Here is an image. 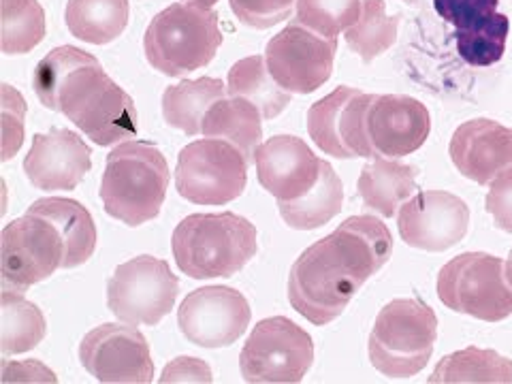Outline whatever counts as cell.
Instances as JSON below:
<instances>
[{
  "label": "cell",
  "mask_w": 512,
  "mask_h": 384,
  "mask_svg": "<svg viewBox=\"0 0 512 384\" xmlns=\"http://www.w3.org/2000/svg\"><path fill=\"white\" fill-rule=\"evenodd\" d=\"M438 338V318L421 299H393L376 316L370 361L387 378L421 374Z\"/></svg>",
  "instance_id": "8992f818"
},
{
  "label": "cell",
  "mask_w": 512,
  "mask_h": 384,
  "mask_svg": "<svg viewBox=\"0 0 512 384\" xmlns=\"http://www.w3.org/2000/svg\"><path fill=\"white\" fill-rule=\"evenodd\" d=\"M416 178H419L416 167L376 154L363 167L357 186L367 210L384 218H393L397 216L399 207L416 195V188H419Z\"/></svg>",
  "instance_id": "44dd1931"
},
{
  "label": "cell",
  "mask_w": 512,
  "mask_h": 384,
  "mask_svg": "<svg viewBox=\"0 0 512 384\" xmlns=\"http://www.w3.org/2000/svg\"><path fill=\"white\" fill-rule=\"evenodd\" d=\"M263 116L246 99L239 96H224L207 111L203 122L205 137H218L233 143L244 154L250 165H254L256 150L263 143Z\"/></svg>",
  "instance_id": "603a6c76"
},
{
  "label": "cell",
  "mask_w": 512,
  "mask_h": 384,
  "mask_svg": "<svg viewBox=\"0 0 512 384\" xmlns=\"http://www.w3.org/2000/svg\"><path fill=\"white\" fill-rule=\"evenodd\" d=\"M254 165L261 186L271 197L295 201L306 197L316 186L323 158H318L299 137L276 135L261 143Z\"/></svg>",
  "instance_id": "ac0fdd59"
},
{
  "label": "cell",
  "mask_w": 512,
  "mask_h": 384,
  "mask_svg": "<svg viewBox=\"0 0 512 384\" xmlns=\"http://www.w3.org/2000/svg\"><path fill=\"white\" fill-rule=\"evenodd\" d=\"M56 374L39 361L11 363L3 361V382H56Z\"/></svg>",
  "instance_id": "60d3db41"
},
{
  "label": "cell",
  "mask_w": 512,
  "mask_h": 384,
  "mask_svg": "<svg viewBox=\"0 0 512 384\" xmlns=\"http://www.w3.org/2000/svg\"><path fill=\"white\" fill-rule=\"evenodd\" d=\"M365 280L370 276L331 233L299 254L288 274V301L312 325L325 327L342 316Z\"/></svg>",
  "instance_id": "6da1fadb"
},
{
  "label": "cell",
  "mask_w": 512,
  "mask_h": 384,
  "mask_svg": "<svg viewBox=\"0 0 512 384\" xmlns=\"http://www.w3.org/2000/svg\"><path fill=\"white\" fill-rule=\"evenodd\" d=\"M510 22L498 13L483 28L472 32H457V52L470 67H491L500 62L506 52Z\"/></svg>",
  "instance_id": "e575fe53"
},
{
  "label": "cell",
  "mask_w": 512,
  "mask_h": 384,
  "mask_svg": "<svg viewBox=\"0 0 512 384\" xmlns=\"http://www.w3.org/2000/svg\"><path fill=\"white\" fill-rule=\"evenodd\" d=\"M448 154L463 178L489 186L512 169V128L489 118L470 120L453 133Z\"/></svg>",
  "instance_id": "ffe728a7"
},
{
  "label": "cell",
  "mask_w": 512,
  "mask_h": 384,
  "mask_svg": "<svg viewBox=\"0 0 512 384\" xmlns=\"http://www.w3.org/2000/svg\"><path fill=\"white\" fill-rule=\"evenodd\" d=\"M314 363V342L291 318L274 316L256 323L244 344L239 367L252 384H295Z\"/></svg>",
  "instance_id": "9c48e42d"
},
{
  "label": "cell",
  "mask_w": 512,
  "mask_h": 384,
  "mask_svg": "<svg viewBox=\"0 0 512 384\" xmlns=\"http://www.w3.org/2000/svg\"><path fill=\"white\" fill-rule=\"evenodd\" d=\"M431 131L427 107L404 94H376L367 111V137L378 156L404 158L419 150Z\"/></svg>",
  "instance_id": "d6986e66"
},
{
  "label": "cell",
  "mask_w": 512,
  "mask_h": 384,
  "mask_svg": "<svg viewBox=\"0 0 512 384\" xmlns=\"http://www.w3.org/2000/svg\"><path fill=\"white\" fill-rule=\"evenodd\" d=\"M0 306V350L5 357L35 350L47 333L45 316L24 293L3 288Z\"/></svg>",
  "instance_id": "f1b7e54d"
},
{
  "label": "cell",
  "mask_w": 512,
  "mask_h": 384,
  "mask_svg": "<svg viewBox=\"0 0 512 384\" xmlns=\"http://www.w3.org/2000/svg\"><path fill=\"white\" fill-rule=\"evenodd\" d=\"M180 293V280L167 261L141 254L116 267L107 282V308L126 325H158Z\"/></svg>",
  "instance_id": "30bf717a"
},
{
  "label": "cell",
  "mask_w": 512,
  "mask_h": 384,
  "mask_svg": "<svg viewBox=\"0 0 512 384\" xmlns=\"http://www.w3.org/2000/svg\"><path fill=\"white\" fill-rule=\"evenodd\" d=\"M404 3H416V0H404Z\"/></svg>",
  "instance_id": "ee69618b"
},
{
  "label": "cell",
  "mask_w": 512,
  "mask_h": 384,
  "mask_svg": "<svg viewBox=\"0 0 512 384\" xmlns=\"http://www.w3.org/2000/svg\"><path fill=\"white\" fill-rule=\"evenodd\" d=\"M506 280H508V284L512 286V250H510V254H508V261H506Z\"/></svg>",
  "instance_id": "7bdbcfd3"
},
{
  "label": "cell",
  "mask_w": 512,
  "mask_h": 384,
  "mask_svg": "<svg viewBox=\"0 0 512 384\" xmlns=\"http://www.w3.org/2000/svg\"><path fill=\"white\" fill-rule=\"evenodd\" d=\"M376 94L338 86L308 111V133L320 152L333 158H374L376 152L367 137V111Z\"/></svg>",
  "instance_id": "4fadbf2b"
},
{
  "label": "cell",
  "mask_w": 512,
  "mask_h": 384,
  "mask_svg": "<svg viewBox=\"0 0 512 384\" xmlns=\"http://www.w3.org/2000/svg\"><path fill=\"white\" fill-rule=\"evenodd\" d=\"M64 242L50 220L26 212L0 235V274L3 288L26 293L62 269Z\"/></svg>",
  "instance_id": "8fae6325"
},
{
  "label": "cell",
  "mask_w": 512,
  "mask_h": 384,
  "mask_svg": "<svg viewBox=\"0 0 512 384\" xmlns=\"http://www.w3.org/2000/svg\"><path fill=\"white\" fill-rule=\"evenodd\" d=\"M171 171L165 154L150 141H124L111 150L101 178L105 212L126 227H141L160 214Z\"/></svg>",
  "instance_id": "3957f363"
},
{
  "label": "cell",
  "mask_w": 512,
  "mask_h": 384,
  "mask_svg": "<svg viewBox=\"0 0 512 384\" xmlns=\"http://www.w3.org/2000/svg\"><path fill=\"white\" fill-rule=\"evenodd\" d=\"M92 169V152L86 141L69 128H52L32 137V148L24 158L28 182L45 192L73 190Z\"/></svg>",
  "instance_id": "e0dca14e"
},
{
  "label": "cell",
  "mask_w": 512,
  "mask_h": 384,
  "mask_svg": "<svg viewBox=\"0 0 512 384\" xmlns=\"http://www.w3.org/2000/svg\"><path fill=\"white\" fill-rule=\"evenodd\" d=\"M171 248L180 271L192 280L233 278L259 252V233L233 212L192 214L175 227Z\"/></svg>",
  "instance_id": "7a4b0ae2"
},
{
  "label": "cell",
  "mask_w": 512,
  "mask_h": 384,
  "mask_svg": "<svg viewBox=\"0 0 512 384\" xmlns=\"http://www.w3.org/2000/svg\"><path fill=\"white\" fill-rule=\"evenodd\" d=\"M470 227V207L446 190H423L397 212V229L410 248L444 252L457 246Z\"/></svg>",
  "instance_id": "2e32d148"
},
{
  "label": "cell",
  "mask_w": 512,
  "mask_h": 384,
  "mask_svg": "<svg viewBox=\"0 0 512 384\" xmlns=\"http://www.w3.org/2000/svg\"><path fill=\"white\" fill-rule=\"evenodd\" d=\"M64 22L75 39L107 45L126 30L128 0H69Z\"/></svg>",
  "instance_id": "4316f807"
},
{
  "label": "cell",
  "mask_w": 512,
  "mask_h": 384,
  "mask_svg": "<svg viewBox=\"0 0 512 384\" xmlns=\"http://www.w3.org/2000/svg\"><path fill=\"white\" fill-rule=\"evenodd\" d=\"M212 380H214L212 367L197 357L173 359L158 378L160 384H169V382H207L210 384Z\"/></svg>",
  "instance_id": "ab89813d"
},
{
  "label": "cell",
  "mask_w": 512,
  "mask_h": 384,
  "mask_svg": "<svg viewBox=\"0 0 512 384\" xmlns=\"http://www.w3.org/2000/svg\"><path fill=\"white\" fill-rule=\"evenodd\" d=\"M363 0H297L295 20L323 37H338L361 18Z\"/></svg>",
  "instance_id": "d6a6232c"
},
{
  "label": "cell",
  "mask_w": 512,
  "mask_h": 384,
  "mask_svg": "<svg viewBox=\"0 0 512 384\" xmlns=\"http://www.w3.org/2000/svg\"><path fill=\"white\" fill-rule=\"evenodd\" d=\"M24 118H26L24 96L18 90H13L9 84H3V160L13 158L22 148Z\"/></svg>",
  "instance_id": "74e56055"
},
{
  "label": "cell",
  "mask_w": 512,
  "mask_h": 384,
  "mask_svg": "<svg viewBox=\"0 0 512 384\" xmlns=\"http://www.w3.org/2000/svg\"><path fill=\"white\" fill-rule=\"evenodd\" d=\"M220 43L214 9L175 3L154 15L143 37V52L156 71L167 77H184L207 67Z\"/></svg>",
  "instance_id": "5b68a950"
},
{
  "label": "cell",
  "mask_w": 512,
  "mask_h": 384,
  "mask_svg": "<svg viewBox=\"0 0 512 384\" xmlns=\"http://www.w3.org/2000/svg\"><path fill=\"white\" fill-rule=\"evenodd\" d=\"M438 297L457 314L500 323L512 314L506 263L487 252H463L440 269Z\"/></svg>",
  "instance_id": "52a82bcc"
},
{
  "label": "cell",
  "mask_w": 512,
  "mask_h": 384,
  "mask_svg": "<svg viewBox=\"0 0 512 384\" xmlns=\"http://www.w3.org/2000/svg\"><path fill=\"white\" fill-rule=\"evenodd\" d=\"M182 3L195 5V7H199V9H214V5L220 3V0H182Z\"/></svg>",
  "instance_id": "b9f144b4"
},
{
  "label": "cell",
  "mask_w": 512,
  "mask_h": 384,
  "mask_svg": "<svg viewBox=\"0 0 512 384\" xmlns=\"http://www.w3.org/2000/svg\"><path fill=\"white\" fill-rule=\"evenodd\" d=\"M485 207L493 216L495 227L512 233V169L500 173L498 178L489 184Z\"/></svg>",
  "instance_id": "f35d334b"
},
{
  "label": "cell",
  "mask_w": 512,
  "mask_h": 384,
  "mask_svg": "<svg viewBox=\"0 0 512 384\" xmlns=\"http://www.w3.org/2000/svg\"><path fill=\"white\" fill-rule=\"evenodd\" d=\"M54 111L103 148L131 141L139 131L135 101L105 73L99 60L82 64L64 79Z\"/></svg>",
  "instance_id": "277c9868"
},
{
  "label": "cell",
  "mask_w": 512,
  "mask_h": 384,
  "mask_svg": "<svg viewBox=\"0 0 512 384\" xmlns=\"http://www.w3.org/2000/svg\"><path fill=\"white\" fill-rule=\"evenodd\" d=\"M96 58L79 47L73 45H62L47 54L35 69V77H32V84H35V92L39 101L45 109H56V94L60 86L77 67L82 64L94 62Z\"/></svg>",
  "instance_id": "836d02e7"
},
{
  "label": "cell",
  "mask_w": 512,
  "mask_h": 384,
  "mask_svg": "<svg viewBox=\"0 0 512 384\" xmlns=\"http://www.w3.org/2000/svg\"><path fill=\"white\" fill-rule=\"evenodd\" d=\"M431 384H510L512 382V361L502 357L500 352L487 348H463L446 355L438 365L434 374L429 376Z\"/></svg>",
  "instance_id": "83f0119b"
},
{
  "label": "cell",
  "mask_w": 512,
  "mask_h": 384,
  "mask_svg": "<svg viewBox=\"0 0 512 384\" xmlns=\"http://www.w3.org/2000/svg\"><path fill=\"white\" fill-rule=\"evenodd\" d=\"M79 361L94 380L107 384H148L154 380L150 344L135 325L105 323L86 333Z\"/></svg>",
  "instance_id": "5bb4252c"
},
{
  "label": "cell",
  "mask_w": 512,
  "mask_h": 384,
  "mask_svg": "<svg viewBox=\"0 0 512 384\" xmlns=\"http://www.w3.org/2000/svg\"><path fill=\"white\" fill-rule=\"evenodd\" d=\"M338 37H323L293 20L269 39L265 62L271 77L291 94H312L329 82Z\"/></svg>",
  "instance_id": "7c38bea8"
},
{
  "label": "cell",
  "mask_w": 512,
  "mask_h": 384,
  "mask_svg": "<svg viewBox=\"0 0 512 384\" xmlns=\"http://www.w3.org/2000/svg\"><path fill=\"white\" fill-rule=\"evenodd\" d=\"M500 0H434L440 18L453 24L457 32L483 28L498 15Z\"/></svg>",
  "instance_id": "d590c367"
},
{
  "label": "cell",
  "mask_w": 512,
  "mask_h": 384,
  "mask_svg": "<svg viewBox=\"0 0 512 384\" xmlns=\"http://www.w3.org/2000/svg\"><path fill=\"white\" fill-rule=\"evenodd\" d=\"M344 207V184L335 169L323 160L320 178L306 197L295 201H278L282 220L291 229L312 231L331 222Z\"/></svg>",
  "instance_id": "d4e9b609"
},
{
  "label": "cell",
  "mask_w": 512,
  "mask_h": 384,
  "mask_svg": "<svg viewBox=\"0 0 512 384\" xmlns=\"http://www.w3.org/2000/svg\"><path fill=\"white\" fill-rule=\"evenodd\" d=\"M30 214L50 220L64 242L62 269L82 267L96 248V224L86 207L75 199L47 197L28 207Z\"/></svg>",
  "instance_id": "7402d4cb"
},
{
  "label": "cell",
  "mask_w": 512,
  "mask_h": 384,
  "mask_svg": "<svg viewBox=\"0 0 512 384\" xmlns=\"http://www.w3.org/2000/svg\"><path fill=\"white\" fill-rule=\"evenodd\" d=\"M248 299L231 286H203L192 291L178 310L184 338L201 348H227L250 325Z\"/></svg>",
  "instance_id": "9a60e30c"
},
{
  "label": "cell",
  "mask_w": 512,
  "mask_h": 384,
  "mask_svg": "<svg viewBox=\"0 0 512 384\" xmlns=\"http://www.w3.org/2000/svg\"><path fill=\"white\" fill-rule=\"evenodd\" d=\"M224 96H229L227 84L216 77L186 79L163 92V118L171 128H178L190 137L203 135L207 111Z\"/></svg>",
  "instance_id": "cb8c5ba5"
},
{
  "label": "cell",
  "mask_w": 512,
  "mask_h": 384,
  "mask_svg": "<svg viewBox=\"0 0 512 384\" xmlns=\"http://www.w3.org/2000/svg\"><path fill=\"white\" fill-rule=\"evenodd\" d=\"M250 163L233 143L205 137L188 143L178 156L175 188L195 205H227L244 195Z\"/></svg>",
  "instance_id": "ba28073f"
},
{
  "label": "cell",
  "mask_w": 512,
  "mask_h": 384,
  "mask_svg": "<svg viewBox=\"0 0 512 384\" xmlns=\"http://www.w3.org/2000/svg\"><path fill=\"white\" fill-rule=\"evenodd\" d=\"M333 233L340 237V242L361 263L370 278L391 259V231L387 229V224L374 216H350Z\"/></svg>",
  "instance_id": "f546056e"
},
{
  "label": "cell",
  "mask_w": 512,
  "mask_h": 384,
  "mask_svg": "<svg viewBox=\"0 0 512 384\" xmlns=\"http://www.w3.org/2000/svg\"><path fill=\"white\" fill-rule=\"evenodd\" d=\"M397 15H387L384 0H363L361 18L346 30V43L363 62H374L384 52H389L397 41Z\"/></svg>",
  "instance_id": "4dcf8cb0"
},
{
  "label": "cell",
  "mask_w": 512,
  "mask_h": 384,
  "mask_svg": "<svg viewBox=\"0 0 512 384\" xmlns=\"http://www.w3.org/2000/svg\"><path fill=\"white\" fill-rule=\"evenodd\" d=\"M297 0H229L235 18L256 30H267L291 18Z\"/></svg>",
  "instance_id": "8d00e7d4"
},
{
  "label": "cell",
  "mask_w": 512,
  "mask_h": 384,
  "mask_svg": "<svg viewBox=\"0 0 512 384\" xmlns=\"http://www.w3.org/2000/svg\"><path fill=\"white\" fill-rule=\"evenodd\" d=\"M45 39V13L39 0H3V54L20 56Z\"/></svg>",
  "instance_id": "1f68e13d"
},
{
  "label": "cell",
  "mask_w": 512,
  "mask_h": 384,
  "mask_svg": "<svg viewBox=\"0 0 512 384\" xmlns=\"http://www.w3.org/2000/svg\"><path fill=\"white\" fill-rule=\"evenodd\" d=\"M227 92L256 105L263 120L278 118L291 103V92L271 77L265 56H248L235 62L229 71Z\"/></svg>",
  "instance_id": "484cf974"
}]
</instances>
